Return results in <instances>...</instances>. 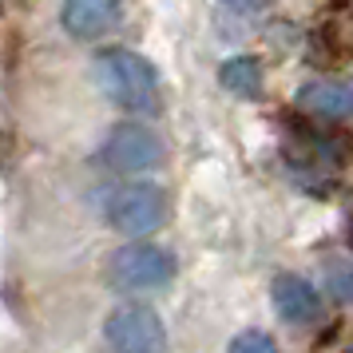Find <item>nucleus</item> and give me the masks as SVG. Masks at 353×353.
I'll return each instance as SVG.
<instances>
[{
    "instance_id": "f257e3e1",
    "label": "nucleus",
    "mask_w": 353,
    "mask_h": 353,
    "mask_svg": "<svg viewBox=\"0 0 353 353\" xmlns=\"http://www.w3.org/2000/svg\"><path fill=\"white\" fill-rule=\"evenodd\" d=\"M96 76L115 108H123L131 115H151L159 108V72L139 52L103 48L96 56Z\"/></svg>"
},
{
    "instance_id": "f03ea898",
    "label": "nucleus",
    "mask_w": 353,
    "mask_h": 353,
    "mask_svg": "<svg viewBox=\"0 0 353 353\" xmlns=\"http://www.w3.org/2000/svg\"><path fill=\"white\" fill-rule=\"evenodd\" d=\"M171 278H175V258L151 242H128L108 258V286L119 294L163 290Z\"/></svg>"
},
{
    "instance_id": "7ed1b4c3",
    "label": "nucleus",
    "mask_w": 353,
    "mask_h": 353,
    "mask_svg": "<svg viewBox=\"0 0 353 353\" xmlns=\"http://www.w3.org/2000/svg\"><path fill=\"white\" fill-rule=\"evenodd\" d=\"M163 219H167V194L147 179L115 187L112 199H108V223L123 239H143L151 230H159Z\"/></svg>"
},
{
    "instance_id": "20e7f679",
    "label": "nucleus",
    "mask_w": 353,
    "mask_h": 353,
    "mask_svg": "<svg viewBox=\"0 0 353 353\" xmlns=\"http://www.w3.org/2000/svg\"><path fill=\"white\" fill-rule=\"evenodd\" d=\"M103 337L112 353H167V325L143 302L115 305L103 321Z\"/></svg>"
},
{
    "instance_id": "39448f33",
    "label": "nucleus",
    "mask_w": 353,
    "mask_h": 353,
    "mask_svg": "<svg viewBox=\"0 0 353 353\" xmlns=\"http://www.w3.org/2000/svg\"><path fill=\"white\" fill-rule=\"evenodd\" d=\"M99 159L108 163L112 171H119V175H143L151 167H159L163 143L147 123H119V128H112V135L103 139Z\"/></svg>"
},
{
    "instance_id": "423d86ee",
    "label": "nucleus",
    "mask_w": 353,
    "mask_h": 353,
    "mask_svg": "<svg viewBox=\"0 0 353 353\" xmlns=\"http://www.w3.org/2000/svg\"><path fill=\"white\" fill-rule=\"evenodd\" d=\"M123 17V0H64L60 24L72 40H99Z\"/></svg>"
},
{
    "instance_id": "0eeeda50",
    "label": "nucleus",
    "mask_w": 353,
    "mask_h": 353,
    "mask_svg": "<svg viewBox=\"0 0 353 353\" xmlns=\"http://www.w3.org/2000/svg\"><path fill=\"white\" fill-rule=\"evenodd\" d=\"M270 302L278 310V318L294 321V325H305V321L321 318V294L302 274H278L270 286Z\"/></svg>"
},
{
    "instance_id": "6e6552de",
    "label": "nucleus",
    "mask_w": 353,
    "mask_h": 353,
    "mask_svg": "<svg viewBox=\"0 0 353 353\" xmlns=\"http://www.w3.org/2000/svg\"><path fill=\"white\" fill-rule=\"evenodd\" d=\"M298 103L305 112L325 119H353V83L341 80H314L298 92Z\"/></svg>"
},
{
    "instance_id": "1a4fd4ad",
    "label": "nucleus",
    "mask_w": 353,
    "mask_h": 353,
    "mask_svg": "<svg viewBox=\"0 0 353 353\" xmlns=\"http://www.w3.org/2000/svg\"><path fill=\"white\" fill-rule=\"evenodd\" d=\"M219 83L239 99H258L266 76H262V64H258L254 56H230V60H223V68H219Z\"/></svg>"
},
{
    "instance_id": "9d476101",
    "label": "nucleus",
    "mask_w": 353,
    "mask_h": 353,
    "mask_svg": "<svg viewBox=\"0 0 353 353\" xmlns=\"http://www.w3.org/2000/svg\"><path fill=\"white\" fill-rule=\"evenodd\" d=\"M226 353H282V350H278V341L266 330H242V334L230 337Z\"/></svg>"
},
{
    "instance_id": "9b49d317",
    "label": "nucleus",
    "mask_w": 353,
    "mask_h": 353,
    "mask_svg": "<svg viewBox=\"0 0 353 353\" xmlns=\"http://www.w3.org/2000/svg\"><path fill=\"white\" fill-rule=\"evenodd\" d=\"M330 278L341 298H353V262H330Z\"/></svg>"
},
{
    "instance_id": "f8f14e48",
    "label": "nucleus",
    "mask_w": 353,
    "mask_h": 353,
    "mask_svg": "<svg viewBox=\"0 0 353 353\" xmlns=\"http://www.w3.org/2000/svg\"><path fill=\"white\" fill-rule=\"evenodd\" d=\"M226 8H234V12H258V8H266L270 0H223Z\"/></svg>"
}]
</instances>
